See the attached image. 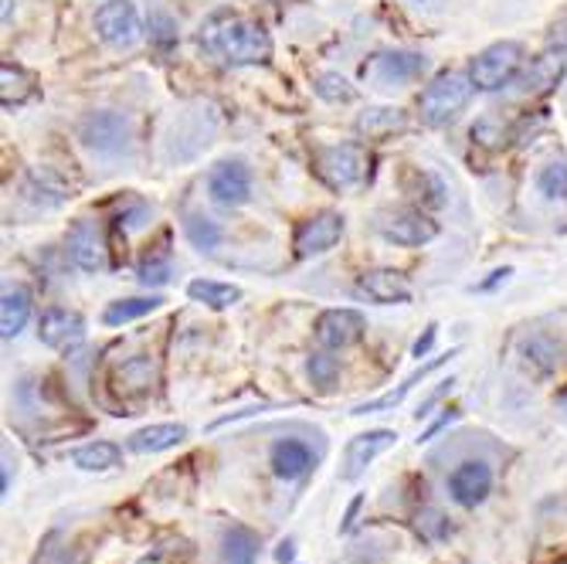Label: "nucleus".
<instances>
[{"mask_svg":"<svg viewBox=\"0 0 567 564\" xmlns=\"http://www.w3.org/2000/svg\"><path fill=\"white\" fill-rule=\"evenodd\" d=\"M201 45L228 65H265L272 58L269 31L248 18H215L204 27Z\"/></svg>","mask_w":567,"mask_h":564,"instance_id":"1","label":"nucleus"},{"mask_svg":"<svg viewBox=\"0 0 567 564\" xmlns=\"http://www.w3.org/2000/svg\"><path fill=\"white\" fill-rule=\"evenodd\" d=\"M473 92H476V82L469 72H442L424 86L418 99V113L429 126H445L466 110Z\"/></svg>","mask_w":567,"mask_h":564,"instance_id":"2","label":"nucleus"},{"mask_svg":"<svg viewBox=\"0 0 567 564\" xmlns=\"http://www.w3.org/2000/svg\"><path fill=\"white\" fill-rule=\"evenodd\" d=\"M520 68H523V48L517 42H496L473 58L469 76H473L476 89L496 92V89L510 86L520 76Z\"/></svg>","mask_w":567,"mask_h":564,"instance_id":"3","label":"nucleus"},{"mask_svg":"<svg viewBox=\"0 0 567 564\" xmlns=\"http://www.w3.org/2000/svg\"><path fill=\"white\" fill-rule=\"evenodd\" d=\"M95 31L105 45H116V48H129L139 42V14L129 0H105V4L95 11Z\"/></svg>","mask_w":567,"mask_h":564,"instance_id":"4","label":"nucleus"},{"mask_svg":"<svg viewBox=\"0 0 567 564\" xmlns=\"http://www.w3.org/2000/svg\"><path fill=\"white\" fill-rule=\"evenodd\" d=\"M316 173H320V181L333 191L353 188L364 178V154L350 144L327 147V150L316 154Z\"/></svg>","mask_w":567,"mask_h":564,"instance_id":"5","label":"nucleus"},{"mask_svg":"<svg viewBox=\"0 0 567 564\" xmlns=\"http://www.w3.org/2000/svg\"><path fill=\"white\" fill-rule=\"evenodd\" d=\"M377 232L395 241V245H408V249H415V245H424L432 241L439 235V225L424 215L421 207H405V211H392V215H381L377 222Z\"/></svg>","mask_w":567,"mask_h":564,"instance_id":"6","label":"nucleus"},{"mask_svg":"<svg viewBox=\"0 0 567 564\" xmlns=\"http://www.w3.org/2000/svg\"><path fill=\"white\" fill-rule=\"evenodd\" d=\"M449 493L463 510H476L492 493V470L483 460H466L449 473Z\"/></svg>","mask_w":567,"mask_h":564,"instance_id":"7","label":"nucleus"},{"mask_svg":"<svg viewBox=\"0 0 567 564\" xmlns=\"http://www.w3.org/2000/svg\"><path fill=\"white\" fill-rule=\"evenodd\" d=\"M207 194L218 207H241L252 198V173L245 163L225 160L207 173Z\"/></svg>","mask_w":567,"mask_h":564,"instance_id":"8","label":"nucleus"},{"mask_svg":"<svg viewBox=\"0 0 567 564\" xmlns=\"http://www.w3.org/2000/svg\"><path fill=\"white\" fill-rule=\"evenodd\" d=\"M340 235H343V215H337V211H320V215H313L309 222L296 228V241H293L296 256L299 259L324 256L340 241Z\"/></svg>","mask_w":567,"mask_h":564,"instance_id":"9","label":"nucleus"},{"mask_svg":"<svg viewBox=\"0 0 567 564\" xmlns=\"http://www.w3.org/2000/svg\"><path fill=\"white\" fill-rule=\"evenodd\" d=\"M367 330V320L358 309H324L320 320H316V340L327 350H343L353 347Z\"/></svg>","mask_w":567,"mask_h":564,"instance_id":"10","label":"nucleus"},{"mask_svg":"<svg viewBox=\"0 0 567 564\" xmlns=\"http://www.w3.org/2000/svg\"><path fill=\"white\" fill-rule=\"evenodd\" d=\"M395 439L398 436L392 429H371V432L353 436L343 449V480H350V483L361 480L377 455L395 445Z\"/></svg>","mask_w":567,"mask_h":564,"instance_id":"11","label":"nucleus"},{"mask_svg":"<svg viewBox=\"0 0 567 564\" xmlns=\"http://www.w3.org/2000/svg\"><path fill=\"white\" fill-rule=\"evenodd\" d=\"M38 337L45 347L52 350H68V347H76L82 343L86 337V320L79 313L72 309H61V306H52L42 313V320H38Z\"/></svg>","mask_w":567,"mask_h":564,"instance_id":"12","label":"nucleus"},{"mask_svg":"<svg viewBox=\"0 0 567 564\" xmlns=\"http://www.w3.org/2000/svg\"><path fill=\"white\" fill-rule=\"evenodd\" d=\"M424 65H429V61H424L421 55H411V52H384V55H374L364 65V79L392 86V82L415 79L418 72H424Z\"/></svg>","mask_w":567,"mask_h":564,"instance_id":"13","label":"nucleus"},{"mask_svg":"<svg viewBox=\"0 0 567 564\" xmlns=\"http://www.w3.org/2000/svg\"><path fill=\"white\" fill-rule=\"evenodd\" d=\"M68 256L82 272H102L110 266V249L89 222H76L72 235H68Z\"/></svg>","mask_w":567,"mask_h":564,"instance_id":"14","label":"nucleus"},{"mask_svg":"<svg viewBox=\"0 0 567 564\" xmlns=\"http://www.w3.org/2000/svg\"><path fill=\"white\" fill-rule=\"evenodd\" d=\"M564 68H567V48L564 45L547 48V52H541L534 61H530V68L520 76V89L530 92V95H534V92H547L551 86L560 82Z\"/></svg>","mask_w":567,"mask_h":564,"instance_id":"15","label":"nucleus"},{"mask_svg":"<svg viewBox=\"0 0 567 564\" xmlns=\"http://www.w3.org/2000/svg\"><path fill=\"white\" fill-rule=\"evenodd\" d=\"M358 290H361L367 300L381 303V306L408 303V300H411V286L405 282V275L395 272V269H371V272H364L361 282H358Z\"/></svg>","mask_w":567,"mask_h":564,"instance_id":"16","label":"nucleus"},{"mask_svg":"<svg viewBox=\"0 0 567 564\" xmlns=\"http://www.w3.org/2000/svg\"><path fill=\"white\" fill-rule=\"evenodd\" d=\"M269 466H272V473L279 480L293 483V480H303L313 470V452L299 439H279L272 445V452H269Z\"/></svg>","mask_w":567,"mask_h":564,"instance_id":"17","label":"nucleus"},{"mask_svg":"<svg viewBox=\"0 0 567 564\" xmlns=\"http://www.w3.org/2000/svg\"><path fill=\"white\" fill-rule=\"evenodd\" d=\"M126 120L116 116V113H95L82 123V139L92 147V150H102V154H113V150H123L126 147Z\"/></svg>","mask_w":567,"mask_h":564,"instance_id":"18","label":"nucleus"},{"mask_svg":"<svg viewBox=\"0 0 567 564\" xmlns=\"http://www.w3.org/2000/svg\"><path fill=\"white\" fill-rule=\"evenodd\" d=\"M188 439V429L177 426V421H160V426H147L129 436L126 449L139 452V455H154V452H167L173 445H181Z\"/></svg>","mask_w":567,"mask_h":564,"instance_id":"19","label":"nucleus"},{"mask_svg":"<svg viewBox=\"0 0 567 564\" xmlns=\"http://www.w3.org/2000/svg\"><path fill=\"white\" fill-rule=\"evenodd\" d=\"M458 354V350H452V354L449 358H455ZM449 358H432L429 364H421L415 374H408L401 384H398V392H392V395H381V398H374V402H364V405H358V408H353L350 415H377V411H392V408H398L411 392H415V384H421L424 377H429L432 371H439Z\"/></svg>","mask_w":567,"mask_h":564,"instance_id":"20","label":"nucleus"},{"mask_svg":"<svg viewBox=\"0 0 567 564\" xmlns=\"http://www.w3.org/2000/svg\"><path fill=\"white\" fill-rule=\"evenodd\" d=\"M31 320V293L24 286H4L0 296V337L14 340Z\"/></svg>","mask_w":567,"mask_h":564,"instance_id":"21","label":"nucleus"},{"mask_svg":"<svg viewBox=\"0 0 567 564\" xmlns=\"http://www.w3.org/2000/svg\"><path fill=\"white\" fill-rule=\"evenodd\" d=\"M259 534L248 531V527L235 523L225 531L222 538V548H218V564H256L259 561Z\"/></svg>","mask_w":567,"mask_h":564,"instance_id":"22","label":"nucleus"},{"mask_svg":"<svg viewBox=\"0 0 567 564\" xmlns=\"http://www.w3.org/2000/svg\"><path fill=\"white\" fill-rule=\"evenodd\" d=\"M405 194L418 204V207H442L445 204V184L435 178L432 170H408L401 181Z\"/></svg>","mask_w":567,"mask_h":564,"instance_id":"23","label":"nucleus"},{"mask_svg":"<svg viewBox=\"0 0 567 564\" xmlns=\"http://www.w3.org/2000/svg\"><path fill=\"white\" fill-rule=\"evenodd\" d=\"M123 460V449L116 442H89V445H79L72 452V463L86 473H105V470H116Z\"/></svg>","mask_w":567,"mask_h":564,"instance_id":"24","label":"nucleus"},{"mask_svg":"<svg viewBox=\"0 0 567 564\" xmlns=\"http://www.w3.org/2000/svg\"><path fill=\"white\" fill-rule=\"evenodd\" d=\"M188 296L211 309H228L241 300V290L231 286V282H218V279H194V282H188Z\"/></svg>","mask_w":567,"mask_h":564,"instance_id":"25","label":"nucleus"},{"mask_svg":"<svg viewBox=\"0 0 567 564\" xmlns=\"http://www.w3.org/2000/svg\"><path fill=\"white\" fill-rule=\"evenodd\" d=\"M160 303H163V296H129V300H116V303L105 306L102 324H105V327H123V324H133V320H139V316L154 313Z\"/></svg>","mask_w":567,"mask_h":564,"instance_id":"26","label":"nucleus"},{"mask_svg":"<svg viewBox=\"0 0 567 564\" xmlns=\"http://www.w3.org/2000/svg\"><path fill=\"white\" fill-rule=\"evenodd\" d=\"M557 354H560V347L551 337H544V334L530 337L523 343V364H526V371H534L537 377H547V374L557 371V361H560Z\"/></svg>","mask_w":567,"mask_h":564,"instance_id":"27","label":"nucleus"},{"mask_svg":"<svg viewBox=\"0 0 567 564\" xmlns=\"http://www.w3.org/2000/svg\"><path fill=\"white\" fill-rule=\"evenodd\" d=\"M405 126H408V116H405V110H398V105H374V110H364L358 120V129L364 136H387Z\"/></svg>","mask_w":567,"mask_h":564,"instance_id":"28","label":"nucleus"},{"mask_svg":"<svg viewBox=\"0 0 567 564\" xmlns=\"http://www.w3.org/2000/svg\"><path fill=\"white\" fill-rule=\"evenodd\" d=\"M184 232H188V238H191L194 249H201V252H215L218 245H222V228H218V222H211V218H204V215H188Z\"/></svg>","mask_w":567,"mask_h":564,"instance_id":"29","label":"nucleus"},{"mask_svg":"<svg viewBox=\"0 0 567 564\" xmlns=\"http://www.w3.org/2000/svg\"><path fill=\"white\" fill-rule=\"evenodd\" d=\"M415 527H418V538L429 541V544H439V541H445V538L452 534L449 517H445L442 510H435V507L421 510V514L415 517Z\"/></svg>","mask_w":567,"mask_h":564,"instance_id":"30","label":"nucleus"},{"mask_svg":"<svg viewBox=\"0 0 567 564\" xmlns=\"http://www.w3.org/2000/svg\"><path fill=\"white\" fill-rule=\"evenodd\" d=\"M537 188L547 201H567V163L554 160L537 173Z\"/></svg>","mask_w":567,"mask_h":564,"instance_id":"31","label":"nucleus"},{"mask_svg":"<svg viewBox=\"0 0 567 564\" xmlns=\"http://www.w3.org/2000/svg\"><path fill=\"white\" fill-rule=\"evenodd\" d=\"M0 79H4V95L14 89V95H11V102H8V110L11 105H21V102H27L31 99V79L24 76V68H18V65H11V61H4L0 65Z\"/></svg>","mask_w":567,"mask_h":564,"instance_id":"32","label":"nucleus"},{"mask_svg":"<svg viewBox=\"0 0 567 564\" xmlns=\"http://www.w3.org/2000/svg\"><path fill=\"white\" fill-rule=\"evenodd\" d=\"M316 95L327 99V102H353V99H358V89H353L343 76L327 72V76L316 79Z\"/></svg>","mask_w":567,"mask_h":564,"instance_id":"33","label":"nucleus"},{"mask_svg":"<svg viewBox=\"0 0 567 564\" xmlns=\"http://www.w3.org/2000/svg\"><path fill=\"white\" fill-rule=\"evenodd\" d=\"M306 374H309V381H313L316 387H333L337 377H340V364H337V358H330V354H313V358L306 361Z\"/></svg>","mask_w":567,"mask_h":564,"instance_id":"34","label":"nucleus"},{"mask_svg":"<svg viewBox=\"0 0 567 564\" xmlns=\"http://www.w3.org/2000/svg\"><path fill=\"white\" fill-rule=\"evenodd\" d=\"M136 279L144 282V286H163V282L170 279V262L167 259H147L136 269Z\"/></svg>","mask_w":567,"mask_h":564,"instance_id":"35","label":"nucleus"},{"mask_svg":"<svg viewBox=\"0 0 567 564\" xmlns=\"http://www.w3.org/2000/svg\"><path fill=\"white\" fill-rule=\"evenodd\" d=\"M150 38L160 45H173L177 42V24L167 14H154L150 18Z\"/></svg>","mask_w":567,"mask_h":564,"instance_id":"36","label":"nucleus"},{"mask_svg":"<svg viewBox=\"0 0 567 564\" xmlns=\"http://www.w3.org/2000/svg\"><path fill=\"white\" fill-rule=\"evenodd\" d=\"M435 337H439V327L435 324H429V327H424V334L415 340V347H411V358H429V350H432V343H435Z\"/></svg>","mask_w":567,"mask_h":564,"instance_id":"37","label":"nucleus"},{"mask_svg":"<svg viewBox=\"0 0 567 564\" xmlns=\"http://www.w3.org/2000/svg\"><path fill=\"white\" fill-rule=\"evenodd\" d=\"M455 418H458V411H449V408H445V415H442V418H435L432 426H429V429H424V432L418 436V445H421V442H432V439H435V436H439V432H442L445 426H452Z\"/></svg>","mask_w":567,"mask_h":564,"instance_id":"38","label":"nucleus"},{"mask_svg":"<svg viewBox=\"0 0 567 564\" xmlns=\"http://www.w3.org/2000/svg\"><path fill=\"white\" fill-rule=\"evenodd\" d=\"M452 384H455L452 377H449V381H442V387H439V392H432V395H429V402H421V408H418L415 415H418V418H424V415H429V408H432V405H435V402H439V398H442L445 392H452Z\"/></svg>","mask_w":567,"mask_h":564,"instance_id":"39","label":"nucleus"},{"mask_svg":"<svg viewBox=\"0 0 567 564\" xmlns=\"http://www.w3.org/2000/svg\"><path fill=\"white\" fill-rule=\"evenodd\" d=\"M361 504H364V497H353V504H350V510H347V517H343V523H340V531H343V534L353 527V517H358Z\"/></svg>","mask_w":567,"mask_h":564,"instance_id":"40","label":"nucleus"},{"mask_svg":"<svg viewBox=\"0 0 567 564\" xmlns=\"http://www.w3.org/2000/svg\"><path fill=\"white\" fill-rule=\"evenodd\" d=\"M293 554H296V544H293V541H282L279 551H275V561H279V564H290Z\"/></svg>","mask_w":567,"mask_h":564,"instance_id":"41","label":"nucleus"},{"mask_svg":"<svg viewBox=\"0 0 567 564\" xmlns=\"http://www.w3.org/2000/svg\"><path fill=\"white\" fill-rule=\"evenodd\" d=\"M0 489H4V497L11 493V455H8V449H4V480H0Z\"/></svg>","mask_w":567,"mask_h":564,"instance_id":"42","label":"nucleus"},{"mask_svg":"<svg viewBox=\"0 0 567 564\" xmlns=\"http://www.w3.org/2000/svg\"><path fill=\"white\" fill-rule=\"evenodd\" d=\"M510 272H513V269H496V272H492V275H489V279L483 282V286H479V290H492V286H496V282H500V279H507Z\"/></svg>","mask_w":567,"mask_h":564,"instance_id":"43","label":"nucleus"},{"mask_svg":"<svg viewBox=\"0 0 567 564\" xmlns=\"http://www.w3.org/2000/svg\"><path fill=\"white\" fill-rule=\"evenodd\" d=\"M11 21V0H4V24Z\"/></svg>","mask_w":567,"mask_h":564,"instance_id":"44","label":"nucleus"},{"mask_svg":"<svg viewBox=\"0 0 567 564\" xmlns=\"http://www.w3.org/2000/svg\"><path fill=\"white\" fill-rule=\"evenodd\" d=\"M557 402H560V408H564V411H567V392H564V395H560V398H557Z\"/></svg>","mask_w":567,"mask_h":564,"instance_id":"45","label":"nucleus"}]
</instances>
